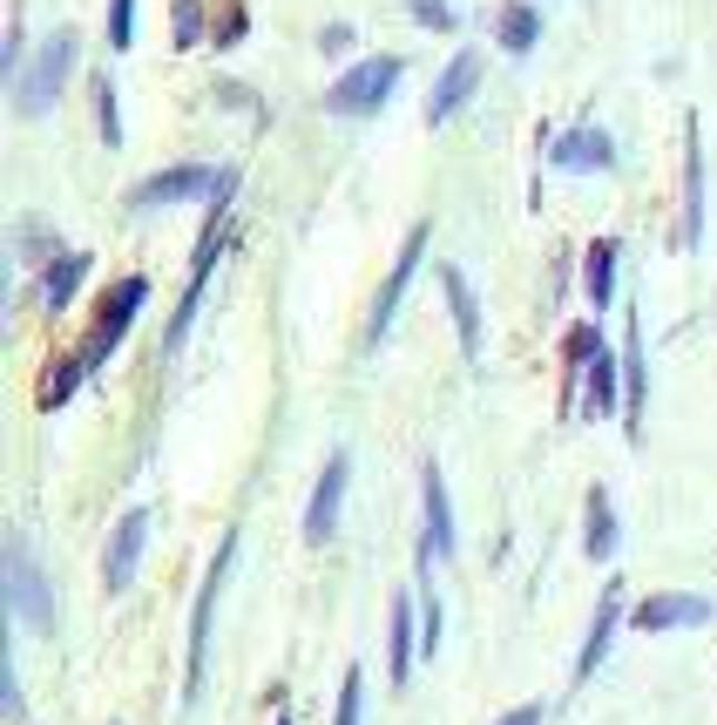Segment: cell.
<instances>
[{"mask_svg": "<svg viewBox=\"0 0 717 725\" xmlns=\"http://www.w3.org/2000/svg\"><path fill=\"white\" fill-rule=\"evenodd\" d=\"M426 224H413L406 231V245H400V258H393V272H386V285H380V298H373V319H366V346H380L386 333H393V319H400V298H406V285H413V272H420V258H426Z\"/></svg>", "mask_w": 717, "mask_h": 725, "instance_id": "ba28073f", "label": "cell"}, {"mask_svg": "<svg viewBox=\"0 0 717 725\" xmlns=\"http://www.w3.org/2000/svg\"><path fill=\"white\" fill-rule=\"evenodd\" d=\"M616 265H622V237H596L582 252V292L596 312H609V298H616Z\"/></svg>", "mask_w": 717, "mask_h": 725, "instance_id": "44dd1931", "label": "cell"}, {"mask_svg": "<svg viewBox=\"0 0 717 725\" xmlns=\"http://www.w3.org/2000/svg\"><path fill=\"white\" fill-rule=\"evenodd\" d=\"M109 48L116 55L136 48V0H109Z\"/></svg>", "mask_w": 717, "mask_h": 725, "instance_id": "836d02e7", "label": "cell"}, {"mask_svg": "<svg viewBox=\"0 0 717 725\" xmlns=\"http://www.w3.org/2000/svg\"><path fill=\"white\" fill-rule=\"evenodd\" d=\"M413 604H420V597H393V610H386V672H393V685L413 678V651H420V637H413Z\"/></svg>", "mask_w": 717, "mask_h": 725, "instance_id": "ffe728a7", "label": "cell"}, {"mask_svg": "<svg viewBox=\"0 0 717 725\" xmlns=\"http://www.w3.org/2000/svg\"><path fill=\"white\" fill-rule=\"evenodd\" d=\"M542 718H549V712H542V705H514V712H501V718H494V725H542Z\"/></svg>", "mask_w": 717, "mask_h": 725, "instance_id": "8d00e7d4", "label": "cell"}, {"mask_svg": "<svg viewBox=\"0 0 717 725\" xmlns=\"http://www.w3.org/2000/svg\"><path fill=\"white\" fill-rule=\"evenodd\" d=\"M474 89H481V48H454V55H446V68H440V82H433V96H426V123L461 116Z\"/></svg>", "mask_w": 717, "mask_h": 725, "instance_id": "9a60e30c", "label": "cell"}, {"mask_svg": "<svg viewBox=\"0 0 717 725\" xmlns=\"http://www.w3.org/2000/svg\"><path fill=\"white\" fill-rule=\"evenodd\" d=\"M8 617H21L35 637H55V590L41 577V562L28 549V536H8Z\"/></svg>", "mask_w": 717, "mask_h": 725, "instance_id": "5b68a950", "label": "cell"}, {"mask_svg": "<svg viewBox=\"0 0 717 725\" xmlns=\"http://www.w3.org/2000/svg\"><path fill=\"white\" fill-rule=\"evenodd\" d=\"M494 41H501V55H534V41H542V8H534V0H508L494 14Z\"/></svg>", "mask_w": 717, "mask_h": 725, "instance_id": "7402d4cb", "label": "cell"}, {"mask_svg": "<svg viewBox=\"0 0 717 725\" xmlns=\"http://www.w3.org/2000/svg\"><path fill=\"white\" fill-rule=\"evenodd\" d=\"M352 41H358V35H352V21H325V28H318V55H325V61L352 55Z\"/></svg>", "mask_w": 717, "mask_h": 725, "instance_id": "e575fe53", "label": "cell"}, {"mask_svg": "<svg viewBox=\"0 0 717 725\" xmlns=\"http://www.w3.org/2000/svg\"><path fill=\"white\" fill-rule=\"evenodd\" d=\"M677 245L697 252L704 245V116L684 109V231Z\"/></svg>", "mask_w": 717, "mask_h": 725, "instance_id": "30bf717a", "label": "cell"}, {"mask_svg": "<svg viewBox=\"0 0 717 725\" xmlns=\"http://www.w3.org/2000/svg\"><path fill=\"white\" fill-rule=\"evenodd\" d=\"M0 705H8V725H28V698H21V672H14V651H0Z\"/></svg>", "mask_w": 717, "mask_h": 725, "instance_id": "1f68e13d", "label": "cell"}, {"mask_svg": "<svg viewBox=\"0 0 717 725\" xmlns=\"http://www.w3.org/2000/svg\"><path fill=\"white\" fill-rule=\"evenodd\" d=\"M406 14L426 35H461V8H454V0H406Z\"/></svg>", "mask_w": 717, "mask_h": 725, "instance_id": "f1b7e54d", "label": "cell"}, {"mask_svg": "<svg viewBox=\"0 0 717 725\" xmlns=\"http://www.w3.org/2000/svg\"><path fill=\"white\" fill-rule=\"evenodd\" d=\"M717 617V604L710 597H697V590H657V597H644L637 610H630V624L637 630H697V624H710Z\"/></svg>", "mask_w": 717, "mask_h": 725, "instance_id": "5bb4252c", "label": "cell"}, {"mask_svg": "<svg viewBox=\"0 0 717 725\" xmlns=\"http://www.w3.org/2000/svg\"><path fill=\"white\" fill-rule=\"evenodd\" d=\"M81 380H88V366H81V353H61V360H55V366L41 373V393H35V400H41V414H55V408H68V400H75V386H81Z\"/></svg>", "mask_w": 717, "mask_h": 725, "instance_id": "d4e9b609", "label": "cell"}, {"mask_svg": "<svg viewBox=\"0 0 717 725\" xmlns=\"http://www.w3.org/2000/svg\"><path fill=\"white\" fill-rule=\"evenodd\" d=\"M400 75H406V55H366V61H352L338 82L325 89V109L332 116H380L386 109V96L400 89Z\"/></svg>", "mask_w": 717, "mask_h": 725, "instance_id": "277c9868", "label": "cell"}, {"mask_svg": "<svg viewBox=\"0 0 717 725\" xmlns=\"http://www.w3.org/2000/svg\"><path fill=\"white\" fill-rule=\"evenodd\" d=\"M224 252H230V224H224V210H210V224H204V237H197V258H190V285H184V298H176V312H169L163 353H176V346L190 340V319H197V305H204V292H210V272H217Z\"/></svg>", "mask_w": 717, "mask_h": 725, "instance_id": "8992f818", "label": "cell"}, {"mask_svg": "<svg viewBox=\"0 0 717 725\" xmlns=\"http://www.w3.org/2000/svg\"><path fill=\"white\" fill-rule=\"evenodd\" d=\"M440 292H446V312H454V333H461V353L481 360V298L468 285L461 265H440Z\"/></svg>", "mask_w": 717, "mask_h": 725, "instance_id": "e0dca14e", "label": "cell"}, {"mask_svg": "<svg viewBox=\"0 0 717 725\" xmlns=\"http://www.w3.org/2000/svg\"><path fill=\"white\" fill-rule=\"evenodd\" d=\"M210 96H217V109H251V116H257V102H251V89H244V82H217Z\"/></svg>", "mask_w": 717, "mask_h": 725, "instance_id": "d590c367", "label": "cell"}, {"mask_svg": "<svg viewBox=\"0 0 717 725\" xmlns=\"http://www.w3.org/2000/svg\"><path fill=\"white\" fill-rule=\"evenodd\" d=\"M217 177H224V170H210V164H169V170H156V177H143V184L129 190V210H136V217H149V210H169V204L210 197V190H217Z\"/></svg>", "mask_w": 717, "mask_h": 725, "instance_id": "52a82bcc", "label": "cell"}, {"mask_svg": "<svg viewBox=\"0 0 717 725\" xmlns=\"http://www.w3.org/2000/svg\"><path fill=\"white\" fill-rule=\"evenodd\" d=\"M88 265H96L88 252H61V258L41 272V305H48V312H68L75 292H81V278H88Z\"/></svg>", "mask_w": 717, "mask_h": 725, "instance_id": "603a6c76", "label": "cell"}, {"mask_svg": "<svg viewBox=\"0 0 717 725\" xmlns=\"http://www.w3.org/2000/svg\"><path fill=\"white\" fill-rule=\"evenodd\" d=\"M549 164L569 170V177H596V170H616V136L596 129V123H576L549 143Z\"/></svg>", "mask_w": 717, "mask_h": 725, "instance_id": "4fadbf2b", "label": "cell"}, {"mask_svg": "<svg viewBox=\"0 0 717 725\" xmlns=\"http://www.w3.org/2000/svg\"><path fill=\"white\" fill-rule=\"evenodd\" d=\"M582 408L596 414V421H609V414H622V353H596L589 366H582Z\"/></svg>", "mask_w": 717, "mask_h": 725, "instance_id": "d6986e66", "label": "cell"}, {"mask_svg": "<svg viewBox=\"0 0 717 725\" xmlns=\"http://www.w3.org/2000/svg\"><path fill=\"white\" fill-rule=\"evenodd\" d=\"M420 509H426L420 562H446V556H454V502H446V474H440V461L420 468Z\"/></svg>", "mask_w": 717, "mask_h": 725, "instance_id": "8fae6325", "label": "cell"}, {"mask_svg": "<svg viewBox=\"0 0 717 725\" xmlns=\"http://www.w3.org/2000/svg\"><path fill=\"white\" fill-rule=\"evenodd\" d=\"M143 305H149V278H143V272H129V278H116V285L102 292L96 319H88V333H81V346H75L88 373H96V366L129 340V326H136V312H143Z\"/></svg>", "mask_w": 717, "mask_h": 725, "instance_id": "3957f363", "label": "cell"}, {"mask_svg": "<svg viewBox=\"0 0 717 725\" xmlns=\"http://www.w3.org/2000/svg\"><path fill=\"white\" fill-rule=\"evenodd\" d=\"M14 245H21V265H41V272L61 258V245L48 237V224H41V217H21V224H14Z\"/></svg>", "mask_w": 717, "mask_h": 725, "instance_id": "83f0119b", "label": "cell"}, {"mask_svg": "<svg viewBox=\"0 0 717 725\" xmlns=\"http://www.w3.org/2000/svg\"><path fill=\"white\" fill-rule=\"evenodd\" d=\"M345 481H352V454L332 448V461L318 468V489H312V509H305V542L325 549L338 536V509H345Z\"/></svg>", "mask_w": 717, "mask_h": 725, "instance_id": "9c48e42d", "label": "cell"}, {"mask_svg": "<svg viewBox=\"0 0 717 725\" xmlns=\"http://www.w3.org/2000/svg\"><path fill=\"white\" fill-rule=\"evenodd\" d=\"M75 61H81V35H75V28H55L48 41H35V61L21 68V82H14V116H21V123H41V116L61 102Z\"/></svg>", "mask_w": 717, "mask_h": 725, "instance_id": "6da1fadb", "label": "cell"}, {"mask_svg": "<svg viewBox=\"0 0 717 725\" xmlns=\"http://www.w3.org/2000/svg\"><path fill=\"white\" fill-rule=\"evenodd\" d=\"M609 340H602V326H569V340H562V360H569V386H576V373L602 353Z\"/></svg>", "mask_w": 717, "mask_h": 725, "instance_id": "f546056e", "label": "cell"}, {"mask_svg": "<svg viewBox=\"0 0 717 725\" xmlns=\"http://www.w3.org/2000/svg\"><path fill=\"white\" fill-rule=\"evenodd\" d=\"M644 400H650V373H644V319H622V428L630 441H644Z\"/></svg>", "mask_w": 717, "mask_h": 725, "instance_id": "2e32d148", "label": "cell"}, {"mask_svg": "<svg viewBox=\"0 0 717 725\" xmlns=\"http://www.w3.org/2000/svg\"><path fill=\"white\" fill-rule=\"evenodd\" d=\"M244 28H251V8H244V0L217 8V21H210V48H237V41H244Z\"/></svg>", "mask_w": 717, "mask_h": 725, "instance_id": "d6a6232c", "label": "cell"}, {"mask_svg": "<svg viewBox=\"0 0 717 725\" xmlns=\"http://www.w3.org/2000/svg\"><path fill=\"white\" fill-rule=\"evenodd\" d=\"M616 624H622V584H602L596 624H589V637H582V658H576V685H589V678L602 672V658H609V637H616Z\"/></svg>", "mask_w": 717, "mask_h": 725, "instance_id": "ac0fdd59", "label": "cell"}, {"mask_svg": "<svg viewBox=\"0 0 717 725\" xmlns=\"http://www.w3.org/2000/svg\"><path fill=\"white\" fill-rule=\"evenodd\" d=\"M143 542H149V509H122V522L109 529V549H102V590H109V597H122V590L136 584Z\"/></svg>", "mask_w": 717, "mask_h": 725, "instance_id": "7c38bea8", "label": "cell"}, {"mask_svg": "<svg viewBox=\"0 0 717 725\" xmlns=\"http://www.w3.org/2000/svg\"><path fill=\"white\" fill-rule=\"evenodd\" d=\"M278 725H292V712H285V705H278Z\"/></svg>", "mask_w": 717, "mask_h": 725, "instance_id": "74e56055", "label": "cell"}, {"mask_svg": "<svg viewBox=\"0 0 717 725\" xmlns=\"http://www.w3.org/2000/svg\"><path fill=\"white\" fill-rule=\"evenodd\" d=\"M210 8L204 0H169V48H204L210 41Z\"/></svg>", "mask_w": 717, "mask_h": 725, "instance_id": "484cf974", "label": "cell"}, {"mask_svg": "<svg viewBox=\"0 0 717 725\" xmlns=\"http://www.w3.org/2000/svg\"><path fill=\"white\" fill-rule=\"evenodd\" d=\"M358 705H366V672H345L338 678V705H332V725H358Z\"/></svg>", "mask_w": 717, "mask_h": 725, "instance_id": "4dcf8cb0", "label": "cell"}, {"mask_svg": "<svg viewBox=\"0 0 717 725\" xmlns=\"http://www.w3.org/2000/svg\"><path fill=\"white\" fill-rule=\"evenodd\" d=\"M582 549H589V562L616 556V502H609V489H589V502H582Z\"/></svg>", "mask_w": 717, "mask_h": 725, "instance_id": "cb8c5ba5", "label": "cell"}, {"mask_svg": "<svg viewBox=\"0 0 717 725\" xmlns=\"http://www.w3.org/2000/svg\"><path fill=\"white\" fill-rule=\"evenodd\" d=\"M230 562H237V529H224V549L210 556V577L197 584V604H190V658H184V705L204 698V672H210V624H217V597L230 584Z\"/></svg>", "mask_w": 717, "mask_h": 725, "instance_id": "7a4b0ae2", "label": "cell"}, {"mask_svg": "<svg viewBox=\"0 0 717 725\" xmlns=\"http://www.w3.org/2000/svg\"><path fill=\"white\" fill-rule=\"evenodd\" d=\"M88 96H96V123H102V143L122 149V102H116V75H88Z\"/></svg>", "mask_w": 717, "mask_h": 725, "instance_id": "4316f807", "label": "cell"}]
</instances>
